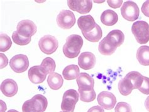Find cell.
<instances>
[{"mask_svg": "<svg viewBox=\"0 0 149 112\" xmlns=\"http://www.w3.org/2000/svg\"><path fill=\"white\" fill-rule=\"evenodd\" d=\"M79 68L77 65L71 64L65 67L62 71L64 78L66 80H73L77 79L80 74Z\"/></svg>", "mask_w": 149, "mask_h": 112, "instance_id": "21", "label": "cell"}, {"mask_svg": "<svg viewBox=\"0 0 149 112\" xmlns=\"http://www.w3.org/2000/svg\"><path fill=\"white\" fill-rule=\"evenodd\" d=\"M136 59L141 65L144 66L149 65V46L143 45L138 49Z\"/></svg>", "mask_w": 149, "mask_h": 112, "instance_id": "20", "label": "cell"}, {"mask_svg": "<svg viewBox=\"0 0 149 112\" xmlns=\"http://www.w3.org/2000/svg\"><path fill=\"white\" fill-rule=\"evenodd\" d=\"M132 32L139 44H145L149 41V25L146 22L141 20L134 22Z\"/></svg>", "mask_w": 149, "mask_h": 112, "instance_id": "3", "label": "cell"}, {"mask_svg": "<svg viewBox=\"0 0 149 112\" xmlns=\"http://www.w3.org/2000/svg\"><path fill=\"white\" fill-rule=\"evenodd\" d=\"M79 90L80 91H92L94 90L95 80L88 73L82 72L76 79Z\"/></svg>", "mask_w": 149, "mask_h": 112, "instance_id": "12", "label": "cell"}, {"mask_svg": "<svg viewBox=\"0 0 149 112\" xmlns=\"http://www.w3.org/2000/svg\"><path fill=\"white\" fill-rule=\"evenodd\" d=\"M38 46L42 52L50 55L56 51L58 42L55 37L47 35L40 38L38 42Z\"/></svg>", "mask_w": 149, "mask_h": 112, "instance_id": "6", "label": "cell"}, {"mask_svg": "<svg viewBox=\"0 0 149 112\" xmlns=\"http://www.w3.org/2000/svg\"><path fill=\"white\" fill-rule=\"evenodd\" d=\"M145 106H146L147 110L149 111V96H148L147 99H146V102H145Z\"/></svg>", "mask_w": 149, "mask_h": 112, "instance_id": "36", "label": "cell"}, {"mask_svg": "<svg viewBox=\"0 0 149 112\" xmlns=\"http://www.w3.org/2000/svg\"><path fill=\"white\" fill-rule=\"evenodd\" d=\"M56 22L60 28L65 30L70 29L75 25V15L72 11L67 10H62L57 17Z\"/></svg>", "mask_w": 149, "mask_h": 112, "instance_id": "7", "label": "cell"}, {"mask_svg": "<svg viewBox=\"0 0 149 112\" xmlns=\"http://www.w3.org/2000/svg\"><path fill=\"white\" fill-rule=\"evenodd\" d=\"M0 56H1V69L5 67L8 63V59L6 57V56L3 53L0 54Z\"/></svg>", "mask_w": 149, "mask_h": 112, "instance_id": "34", "label": "cell"}, {"mask_svg": "<svg viewBox=\"0 0 149 112\" xmlns=\"http://www.w3.org/2000/svg\"><path fill=\"white\" fill-rule=\"evenodd\" d=\"M79 98L82 102L89 103L91 102L95 99L96 94L95 90L92 91H80L79 90Z\"/></svg>", "mask_w": 149, "mask_h": 112, "instance_id": "28", "label": "cell"}, {"mask_svg": "<svg viewBox=\"0 0 149 112\" xmlns=\"http://www.w3.org/2000/svg\"><path fill=\"white\" fill-rule=\"evenodd\" d=\"M79 97V93L76 90H69L66 91L64 93L61 103L62 112H74Z\"/></svg>", "mask_w": 149, "mask_h": 112, "instance_id": "4", "label": "cell"}, {"mask_svg": "<svg viewBox=\"0 0 149 112\" xmlns=\"http://www.w3.org/2000/svg\"><path fill=\"white\" fill-rule=\"evenodd\" d=\"M10 66L14 72L17 73L25 72L29 66V58L23 54L15 56L10 61Z\"/></svg>", "mask_w": 149, "mask_h": 112, "instance_id": "8", "label": "cell"}, {"mask_svg": "<svg viewBox=\"0 0 149 112\" xmlns=\"http://www.w3.org/2000/svg\"><path fill=\"white\" fill-rule=\"evenodd\" d=\"M77 25L82 32L88 33L95 28L96 24L93 17L89 15L80 17L77 20Z\"/></svg>", "mask_w": 149, "mask_h": 112, "instance_id": "15", "label": "cell"}, {"mask_svg": "<svg viewBox=\"0 0 149 112\" xmlns=\"http://www.w3.org/2000/svg\"><path fill=\"white\" fill-rule=\"evenodd\" d=\"M41 67L43 69L47 74H50L54 72L56 69V64L53 59L51 57H46L42 61L40 64Z\"/></svg>", "mask_w": 149, "mask_h": 112, "instance_id": "26", "label": "cell"}, {"mask_svg": "<svg viewBox=\"0 0 149 112\" xmlns=\"http://www.w3.org/2000/svg\"><path fill=\"white\" fill-rule=\"evenodd\" d=\"M82 33H83L86 40L91 42H99L102 37V35H103L102 30L97 24H96L95 28L91 31V32L88 33L82 32Z\"/></svg>", "mask_w": 149, "mask_h": 112, "instance_id": "24", "label": "cell"}, {"mask_svg": "<svg viewBox=\"0 0 149 112\" xmlns=\"http://www.w3.org/2000/svg\"><path fill=\"white\" fill-rule=\"evenodd\" d=\"M141 10L145 16L149 17V1H147L143 3Z\"/></svg>", "mask_w": 149, "mask_h": 112, "instance_id": "33", "label": "cell"}, {"mask_svg": "<svg viewBox=\"0 0 149 112\" xmlns=\"http://www.w3.org/2000/svg\"><path fill=\"white\" fill-rule=\"evenodd\" d=\"M18 33L26 38L32 37L37 32V26L33 22L29 20H23L19 22L17 26Z\"/></svg>", "mask_w": 149, "mask_h": 112, "instance_id": "9", "label": "cell"}, {"mask_svg": "<svg viewBox=\"0 0 149 112\" xmlns=\"http://www.w3.org/2000/svg\"><path fill=\"white\" fill-rule=\"evenodd\" d=\"M131 81L133 84V90L139 89L143 83L144 76L140 74V72L136 71H132L125 76Z\"/></svg>", "mask_w": 149, "mask_h": 112, "instance_id": "25", "label": "cell"}, {"mask_svg": "<svg viewBox=\"0 0 149 112\" xmlns=\"http://www.w3.org/2000/svg\"><path fill=\"white\" fill-rule=\"evenodd\" d=\"M1 90L6 97H13L17 93L18 87L17 83L13 79H6L1 83Z\"/></svg>", "mask_w": 149, "mask_h": 112, "instance_id": "16", "label": "cell"}, {"mask_svg": "<svg viewBox=\"0 0 149 112\" xmlns=\"http://www.w3.org/2000/svg\"><path fill=\"white\" fill-rule=\"evenodd\" d=\"M96 63L95 56L90 52H84L78 58L79 66L84 70H89L95 67Z\"/></svg>", "mask_w": 149, "mask_h": 112, "instance_id": "13", "label": "cell"}, {"mask_svg": "<svg viewBox=\"0 0 149 112\" xmlns=\"http://www.w3.org/2000/svg\"><path fill=\"white\" fill-rule=\"evenodd\" d=\"M68 5L70 10L77 11L81 14H86L91 10L93 1L90 0H69L68 1Z\"/></svg>", "mask_w": 149, "mask_h": 112, "instance_id": "11", "label": "cell"}, {"mask_svg": "<svg viewBox=\"0 0 149 112\" xmlns=\"http://www.w3.org/2000/svg\"><path fill=\"white\" fill-rule=\"evenodd\" d=\"M8 112H19V111L15 110H8Z\"/></svg>", "mask_w": 149, "mask_h": 112, "instance_id": "37", "label": "cell"}, {"mask_svg": "<svg viewBox=\"0 0 149 112\" xmlns=\"http://www.w3.org/2000/svg\"><path fill=\"white\" fill-rule=\"evenodd\" d=\"M121 13L125 20L129 22H134L139 17L140 10L135 2L128 1L123 4L121 8Z\"/></svg>", "mask_w": 149, "mask_h": 112, "instance_id": "5", "label": "cell"}, {"mask_svg": "<svg viewBox=\"0 0 149 112\" xmlns=\"http://www.w3.org/2000/svg\"><path fill=\"white\" fill-rule=\"evenodd\" d=\"M61 112H62V111H61Z\"/></svg>", "mask_w": 149, "mask_h": 112, "instance_id": "38", "label": "cell"}, {"mask_svg": "<svg viewBox=\"0 0 149 112\" xmlns=\"http://www.w3.org/2000/svg\"><path fill=\"white\" fill-rule=\"evenodd\" d=\"M116 47L115 46L111 44L107 38L104 37L103 40H102L100 42L98 46V50L99 52L104 56H110L114 53L116 50Z\"/></svg>", "mask_w": 149, "mask_h": 112, "instance_id": "22", "label": "cell"}, {"mask_svg": "<svg viewBox=\"0 0 149 112\" xmlns=\"http://www.w3.org/2000/svg\"><path fill=\"white\" fill-rule=\"evenodd\" d=\"M97 103L103 109L110 110L115 106L116 98L111 92L102 91L97 96Z\"/></svg>", "mask_w": 149, "mask_h": 112, "instance_id": "10", "label": "cell"}, {"mask_svg": "<svg viewBox=\"0 0 149 112\" xmlns=\"http://www.w3.org/2000/svg\"><path fill=\"white\" fill-rule=\"evenodd\" d=\"M47 83L49 87L54 90H58L62 86L64 79L61 74L57 72L50 74L47 78Z\"/></svg>", "mask_w": 149, "mask_h": 112, "instance_id": "19", "label": "cell"}, {"mask_svg": "<svg viewBox=\"0 0 149 112\" xmlns=\"http://www.w3.org/2000/svg\"><path fill=\"white\" fill-rule=\"evenodd\" d=\"M12 45L11 38L5 33H1L0 35V51L4 52L7 51Z\"/></svg>", "mask_w": 149, "mask_h": 112, "instance_id": "27", "label": "cell"}, {"mask_svg": "<svg viewBox=\"0 0 149 112\" xmlns=\"http://www.w3.org/2000/svg\"><path fill=\"white\" fill-rule=\"evenodd\" d=\"M48 105L47 99L44 95H36L27 100L22 106L23 112H44Z\"/></svg>", "mask_w": 149, "mask_h": 112, "instance_id": "2", "label": "cell"}, {"mask_svg": "<svg viewBox=\"0 0 149 112\" xmlns=\"http://www.w3.org/2000/svg\"><path fill=\"white\" fill-rule=\"evenodd\" d=\"M138 90L144 95H149V78L145 77L143 78V83Z\"/></svg>", "mask_w": 149, "mask_h": 112, "instance_id": "31", "label": "cell"}, {"mask_svg": "<svg viewBox=\"0 0 149 112\" xmlns=\"http://www.w3.org/2000/svg\"><path fill=\"white\" fill-rule=\"evenodd\" d=\"M83 45V40L79 35H71L66 38L63 47V52L65 57L73 59L79 56Z\"/></svg>", "mask_w": 149, "mask_h": 112, "instance_id": "1", "label": "cell"}, {"mask_svg": "<svg viewBox=\"0 0 149 112\" xmlns=\"http://www.w3.org/2000/svg\"><path fill=\"white\" fill-rule=\"evenodd\" d=\"M107 3L108 5L113 8H120L121 5L123 4L122 0H120V1H111V0H108Z\"/></svg>", "mask_w": 149, "mask_h": 112, "instance_id": "32", "label": "cell"}, {"mask_svg": "<svg viewBox=\"0 0 149 112\" xmlns=\"http://www.w3.org/2000/svg\"><path fill=\"white\" fill-rule=\"evenodd\" d=\"M46 72L40 65H35L31 67L28 72L30 81L33 84H40L44 81L47 77Z\"/></svg>", "mask_w": 149, "mask_h": 112, "instance_id": "14", "label": "cell"}, {"mask_svg": "<svg viewBox=\"0 0 149 112\" xmlns=\"http://www.w3.org/2000/svg\"><path fill=\"white\" fill-rule=\"evenodd\" d=\"M115 112H132L131 106L126 102H119L115 108Z\"/></svg>", "mask_w": 149, "mask_h": 112, "instance_id": "30", "label": "cell"}, {"mask_svg": "<svg viewBox=\"0 0 149 112\" xmlns=\"http://www.w3.org/2000/svg\"><path fill=\"white\" fill-rule=\"evenodd\" d=\"M118 90L120 93L123 96H128L132 93L133 90V84L131 81L127 76H125L119 81Z\"/></svg>", "mask_w": 149, "mask_h": 112, "instance_id": "23", "label": "cell"}, {"mask_svg": "<svg viewBox=\"0 0 149 112\" xmlns=\"http://www.w3.org/2000/svg\"><path fill=\"white\" fill-rule=\"evenodd\" d=\"M107 39L110 42L111 44L115 47H118L122 45L125 40L124 33L119 30H114L111 31L107 37Z\"/></svg>", "mask_w": 149, "mask_h": 112, "instance_id": "17", "label": "cell"}, {"mask_svg": "<svg viewBox=\"0 0 149 112\" xmlns=\"http://www.w3.org/2000/svg\"><path fill=\"white\" fill-rule=\"evenodd\" d=\"M88 112H104V110L101 106H95L89 109Z\"/></svg>", "mask_w": 149, "mask_h": 112, "instance_id": "35", "label": "cell"}, {"mask_svg": "<svg viewBox=\"0 0 149 112\" xmlns=\"http://www.w3.org/2000/svg\"><path fill=\"white\" fill-rule=\"evenodd\" d=\"M118 20V17L115 11L111 10L104 11L101 15V22L106 26H113Z\"/></svg>", "mask_w": 149, "mask_h": 112, "instance_id": "18", "label": "cell"}, {"mask_svg": "<svg viewBox=\"0 0 149 112\" xmlns=\"http://www.w3.org/2000/svg\"><path fill=\"white\" fill-rule=\"evenodd\" d=\"M12 39L15 44L19 45H26L31 42V37L26 38L22 37L18 33L17 31H15L12 34Z\"/></svg>", "mask_w": 149, "mask_h": 112, "instance_id": "29", "label": "cell"}]
</instances>
